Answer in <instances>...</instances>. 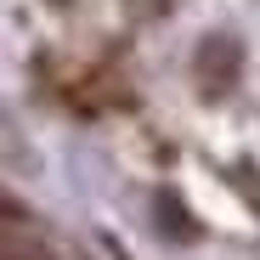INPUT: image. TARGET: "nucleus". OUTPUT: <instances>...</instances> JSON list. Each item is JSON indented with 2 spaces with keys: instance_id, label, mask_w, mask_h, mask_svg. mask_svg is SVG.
<instances>
[{
  "instance_id": "1",
  "label": "nucleus",
  "mask_w": 260,
  "mask_h": 260,
  "mask_svg": "<svg viewBox=\"0 0 260 260\" xmlns=\"http://www.w3.org/2000/svg\"><path fill=\"white\" fill-rule=\"evenodd\" d=\"M192 74H198V91L204 96H226L238 74H243V40L226 34V28H215L198 40V57H192Z\"/></svg>"
},
{
  "instance_id": "3",
  "label": "nucleus",
  "mask_w": 260,
  "mask_h": 260,
  "mask_svg": "<svg viewBox=\"0 0 260 260\" xmlns=\"http://www.w3.org/2000/svg\"><path fill=\"white\" fill-rule=\"evenodd\" d=\"M51 6H68V0H51Z\"/></svg>"
},
{
  "instance_id": "2",
  "label": "nucleus",
  "mask_w": 260,
  "mask_h": 260,
  "mask_svg": "<svg viewBox=\"0 0 260 260\" xmlns=\"http://www.w3.org/2000/svg\"><path fill=\"white\" fill-rule=\"evenodd\" d=\"M158 226H164L170 238H181V243H192V238H198V221L187 215V204H181L176 192H158Z\"/></svg>"
}]
</instances>
